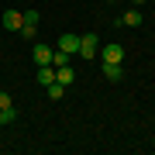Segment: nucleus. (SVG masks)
Returning <instances> with one entry per match:
<instances>
[{"mask_svg":"<svg viewBox=\"0 0 155 155\" xmlns=\"http://www.w3.org/2000/svg\"><path fill=\"white\" fill-rule=\"evenodd\" d=\"M97 52H100V35H79V52L76 55L86 62V59H93Z\"/></svg>","mask_w":155,"mask_h":155,"instance_id":"f257e3e1","label":"nucleus"},{"mask_svg":"<svg viewBox=\"0 0 155 155\" xmlns=\"http://www.w3.org/2000/svg\"><path fill=\"white\" fill-rule=\"evenodd\" d=\"M59 52H66V55H76L79 52V35H59Z\"/></svg>","mask_w":155,"mask_h":155,"instance_id":"f03ea898","label":"nucleus"},{"mask_svg":"<svg viewBox=\"0 0 155 155\" xmlns=\"http://www.w3.org/2000/svg\"><path fill=\"white\" fill-rule=\"evenodd\" d=\"M104 62H124V45H117V41H110V45H104Z\"/></svg>","mask_w":155,"mask_h":155,"instance_id":"7ed1b4c3","label":"nucleus"},{"mask_svg":"<svg viewBox=\"0 0 155 155\" xmlns=\"http://www.w3.org/2000/svg\"><path fill=\"white\" fill-rule=\"evenodd\" d=\"M21 24H24V14L21 11H4V28L7 31H21Z\"/></svg>","mask_w":155,"mask_h":155,"instance_id":"20e7f679","label":"nucleus"},{"mask_svg":"<svg viewBox=\"0 0 155 155\" xmlns=\"http://www.w3.org/2000/svg\"><path fill=\"white\" fill-rule=\"evenodd\" d=\"M31 59L38 62V66H52V48H48V45H35Z\"/></svg>","mask_w":155,"mask_h":155,"instance_id":"39448f33","label":"nucleus"},{"mask_svg":"<svg viewBox=\"0 0 155 155\" xmlns=\"http://www.w3.org/2000/svg\"><path fill=\"white\" fill-rule=\"evenodd\" d=\"M72 79H76V72H72V66H55V83H62V86H69Z\"/></svg>","mask_w":155,"mask_h":155,"instance_id":"423d86ee","label":"nucleus"},{"mask_svg":"<svg viewBox=\"0 0 155 155\" xmlns=\"http://www.w3.org/2000/svg\"><path fill=\"white\" fill-rule=\"evenodd\" d=\"M104 76L110 79V83H117V79L124 76V69H121V62H104Z\"/></svg>","mask_w":155,"mask_h":155,"instance_id":"0eeeda50","label":"nucleus"},{"mask_svg":"<svg viewBox=\"0 0 155 155\" xmlns=\"http://www.w3.org/2000/svg\"><path fill=\"white\" fill-rule=\"evenodd\" d=\"M38 83H41V86L55 83V66H38Z\"/></svg>","mask_w":155,"mask_h":155,"instance_id":"6e6552de","label":"nucleus"},{"mask_svg":"<svg viewBox=\"0 0 155 155\" xmlns=\"http://www.w3.org/2000/svg\"><path fill=\"white\" fill-rule=\"evenodd\" d=\"M45 93H48V100L55 104V100L66 97V86H62V83H48V86H45Z\"/></svg>","mask_w":155,"mask_h":155,"instance_id":"1a4fd4ad","label":"nucleus"},{"mask_svg":"<svg viewBox=\"0 0 155 155\" xmlns=\"http://www.w3.org/2000/svg\"><path fill=\"white\" fill-rule=\"evenodd\" d=\"M121 24H127V28H138V24H141V11H127V14L121 17Z\"/></svg>","mask_w":155,"mask_h":155,"instance_id":"9d476101","label":"nucleus"},{"mask_svg":"<svg viewBox=\"0 0 155 155\" xmlns=\"http://www.w3.org/2000/svg\"><path fill=\"white\" fill-rule=\"evenodd\" d=\"M14 117H17V110H14V107H0V127H4V124H11Z\"/></svg>","mask_w":155,"mask_h":155,"instance_id":"9b49d317","label":"nucleus"},{"mask_svg":"<svg viewBox=\"0 0 155 155\" xmlns=\"http://www.w3.org/2000/svg\"><path fill=\"white\" fill-rule=\"evenodd\" d=\"M69 59H72V55H66V52H59V48H52V66H69Z\"/></svg>","mask_w":155,"mask_h":155,"instance_id":"f8f14e48","label":"nucleus"},{"mask_svg":"<svg viewBox=\"0 0 155 155\" xmlns=\"http://www.w3.org/2000/svg\"><path fill=\"white\" fill-rule=\"evenodd\" d=\"M21 35L28 41H35V35H38V24H21Z\"/></svg>","mask_w":155,"mask_h":155,"instance_id":"ddd939ff","label":"nucleus"},{"mask_svg":"<svg viewBox=\"0 0 155 155\" xmlns=\"http://www.w3.org/2000/svg\"><path fill=\"white\" fill-rule=\"evenodd\" d=\"M41 21V14L35 11V7H28V11H24V24H38Z\"/></svg>","mask_w":155,"mask_h":155,"instance_id":"4468645a","label":"nucleus"},{"mask_svg":"<svg viewBox=\"0 0 155 155\" xmlns=\"http://www.w3.org/2000/svg\"><path fill=\"white\" fill-rule=\"evenodd\" d=\"M0 107H14V100H11V93H7V90H0Z\"/></svg>","mask_w":155,"mask_h":155,"instance_id":"2eb2a0df","label":"nucleus"},{"mask_svg":"<svg viewBox=\"0 0 155 155\" xmlns=\"http://www.w3.org/2000/svg\"><path fill=\"white\" fill-rule=\"evenodd\" d=\"M138 4H141V0H138Z\"/></svg>","mask_w":155,"mask_h":155,"instance_id":"dca6fc26","label":"nucleus"}]
</instances>
